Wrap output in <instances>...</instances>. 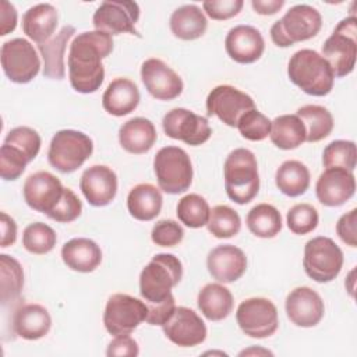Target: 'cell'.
<instances>
[{
    "instance_id": "6da1fadb",
    "label": "cell",
    "mask_w": 357,
    "mask_h": 357,
    "mask_svg": "<svg viewBox=\"0 0 357 357\" xmlns=\"http://www.w3.org/2000/svg\"><path fill=\"white\" fill-rule=\"evenodd\" d=\"M113 50L112 35L102 31H86L78 33L67 57L68 78L74 91L79 93L96 92L105 79L102 60Z\"/></svg>"
},
{
    "instance_id": "7a4b0ae2",
    "label": "cell",
    "mask_w": 357,
    "mask_h": 357,
    "mask_svg": "<svg viewBox=\"0 0 357 357\" xmlns=\"http://www.w3.org/2000/svg\"><path fill=\"white\" fill-rule=\"evenodd\" d=\"M287 75L296 86L312 96L328 95L335 82L332 67L312 49H301L293 53L287 64Z\"/></svg>"
},
{
    "instance_id": "3957f363",
    "label": "cell",
    "mask_w": 357,
    "mask_h": 357,
    "mask_svg": "<svg viewBox=\"0 0 357 357\" xmlns=\"http://www.w3.org/2000/svg\"><path fill=\"white\" fill-rule=\"evenodd\" d=\"M225 190L238 205L251 202L259 191V174L255 155L245 148L231 151L223 165Z\"/></svg>"
},
{
    "instance_id": "277c9868",
    "label": "cell",
    "mask_w": 357,
    "mask_h": 357,
    "mask_svg": "<svg viewBox=\"0 0 357 357\" xmlns=\"http://www.w3.org/2000/svg\"><path fill=\"white\" fill-rule=\"evenodd\" d=\"M183 278L181 261L173 254H156L139 273V294L146 304L162 303Z\"/></svg>"
},
{
    "instance_id": "5b68a950",
    "label": "cell",
    "mask_w": 357,
    "mask_h": 357,
    "mask_svg": "<svg viewBox=\"0 0 357 357\" xmlns=\"http://www.w3.org/2000/svg\"><path fill=\"white\" fill-rule=\"evenodd\" d=\"M322 26L321 13L308 4H297L271 26V39L278 47H289L314 38Z\"/></svg>"
},
{
    "instance_id": "8992f818",
    "label": "cell",
    "mask_w": 357,
    "mask_h": 357,
    "mask_svg": "<svg viewBox=\"0 0 357 357\" xmlns=\"http://www.w3.org/2000/svg\"><path fill=\"white\" fill-rule=\"evenodd\" d=\"M158 185L167 194H181L192 183V165L188 153L178 146H163L153 158Z\"/></svg>"
},
{
    "instance_id": "52a82bcc",
    "label": "cell",
    "mask_w": 357,
    "mask_h": 357,
    "mask_svg": "<svg viewBox=\"0 0 357 357\" xmlns=\"http://www.w3.org/2000/svg\"><path fill=\"white\" fill-rule=\"evenodd\" d=\"M332 67L335 77L349 75L357 57V18H343L322 45L321 54Z\"/></svg>"
},
{
    "instance_id": "ba28073f",
    "label": "cell",
    "mask_w": 357,
    "mask_h": 357,
    "mask_svg": "<svg viewBox=\"0 0 357 357\" xmlns=\"http://www.w3.org/2000/svg\"><path fill=\"white\" fill-rule=\"evenodd\" d=\"M93 152V142L82 131L60 130L49 145L47 160L61 173H73L81 167Z\"/></svg>"
},
{
    "instance_id": "9c48e42d",
    "label": "cell",
    "mask_w": 357,
    "mask_h": 357,
    "mask_svg": "<svg viewBox=\"0 0 357 357\" xmlns=\"http://www.w3.org/2000/svg\"><path fill=\"white\" fill-rule=\"evenodd\" d=\"M343 251L329 237L318 236L304 245V271L318 283H328L337 278L343 268Z\"/></svg>"
},
{
    "instance_id": "30bf717a",
    "label": "cell",
    "mask_w": 357,
    "mask_h": 357,
    "mask_svg": "<svg viewBox=\"0 0 357 357\" xmlns=\"http://www.w3.org/2000/svg\"><path fill=\"white\" fill-rule=\"evenodd\" d=\"M1 67L6 77L15 84L31 82L40 70V59L33 45L24 38H14L1 45Z\"/></svg>"
},
{
    "instance_id": "8fae6325",
    "label": "cell",
    "mask_w": 357,
    "mask_h": 357,
    "mask_svg": "<svg viewBox=\"0 0 357 357\" xmlns=\"http://www.w3.org/2000/svg\"><path fill=\"white\" fill-rule=\"evenodd\" d=\"M148 307L145 301L126 293H116L107 298L103 324L113 336L130 335L141 322L146 319Z\"/></svg>"
},
{
    "instance_id": "7c38bea8",
    "label": "cell",
    "mask_w": 357,
    "mask_h": 357,
    "mask_svg": "<svg viewBox=\"0 0 357 357\" xmlns=\"http://www.w3.org/2000/svg\"><path fill=\"white\" fill-rule=\"evenodd\" d=\"M236 321L244 335L254 339L272 336L279 326L276 305L264 297H251L240 303Z\"/></svg>"
},
{
    "instance_id": "4fadbf2b",
    "label": "cell",
    "mask_w": 357,
    "mask_h": 357,
    "mask_svg": "<svg viewBox=\"0 0 357 357\" xmlns=\"http://www.w3.org/2000/svg\"><path fill=\"white\" fill-rule=\"evenodd\" d=\"M139 20V7L130 0H107L103 1L92 17V24L96 31L109 35L131 33L139 36L135 24Z\"/></svg>"
},
{
    "instance_id": "5bb4252c",
    "label": "cell",
    "mask_w": 357,
    "mask_h": 357,
    "mask_svg": "<svg viewBox=\"0 0 357 357\" xmlns=\"http://www.w3.org/2000/svg\"><path fill=\"white\" fill-rule=\"evenodd\" d=\"M162 127L169 138L183 141L187 145H202L211 138L212 128L206 117L195 114L184 107H174L163 116Z\"/></svg>"
},
{
    "instance_id": "9a60e30c",
    "label": "cell",
    "mask_w": 357,
    "mask_h": 357,
    "mask_svg": "<svg viewBox=\"0 0 357 357\" xmlns=\"http://www.w3.org/2000/svg\"><path fill=\"white\" fill-rule=\"evenodd\" d=\"M251 109H255L252 98L231 85H218L206 98L208 116H216L229 127H237L240 117Z\"/></svg>"
},
{
    "instance_id": "2e32d148",
    "label": "cell",
    "mask_w": 357,
    "mask_h": 357,
    "mask_svg": "<svg viewBox=\"0 0 357 357\" xmlns=\"http://www.w3.org/2000/svg\"><path fill=\"white\" fill-rule=\"evenodd\" d=\"M64 188L54 174L40 170L28 176L22 187V195L31 209L49 215L61 199Z\"/></svg>"
},
{
    "instance_id": "e0dca14e",
    "label": "cell",
    "mask_w": 357,
    "mask_h": 357,
    "mask_svg": "<svg viewBox=\"0 0 357 357\" xmlns=\"http://www.w3.org/2000/svg\"><path fill=\"white\" fill-rule=\"evenodd\" d=\"M141 79L146 91L158 100H173L183 92L180 75L160 59L151 57L141 66Z\"/></svg>"
},
{
    "instance_id": "ac0fdd59",
    "label": "cell",
    "mask_w": 357,
    "mask_h": 357,
    "mask_svg": "<svg viewBox=\"0 0 357 357\" xmlns=\"http://www.w3.org/2000/svg\"><path fill=\"white\" fill-rule=\"evenodd\" d=\"M162 328L165 336L180 347H194L206 339L205 322L187 307H176L174 314Z\"/></svg>"
},
{
    "instance_id": "d6986e66",
    "label": "cell",
    "mask_w": 357,
    "mask_h": 357,
    "mask_svg": "<svg viewBox=\"0 0 357 357\" xmlns=\"http://www.w3.org/2000/svg\"><path fill=\"white\" fill-rule=\"evenodd\" d=\"M284 308L290 322L301 328L318 325L325 312L321 296L307 286L293 289L286 297Z\"/></svg>"
},
{
    "instance_id": "ffe728a7",
    "label": "cell",
    "mask_w": 357,
    "mask_h": 357,
    "mask_svg": "<svg viewBox=\"0 0 357 357\" xmlns=\"http://www.w3.org/2000/svg\"><path fill=\"white\" fill-rule=\"evenodd\" d=\"M356 192V177L353 172L342 167L325 169L317 180L315 194L324 206H340Z\"/></svg>"
},
{
    "instance_id": "44dd1931",
    "label": "cell",
    "mask_w": 357,
    "mask_h": 357,
    "mask_svg": "<svg viewBox=\"0 0 357 357\" xmlns=\"http://www.w3.org/2000/svg\"><path fill=\"white\" fill-rule=\"evenodd\" d=\"M206 268L219 283H233L245 273L247 257L241 248L233 244H222L209 251Z\"/></svg>"
},
{
    "instance_id": "7402d4cb",
    "label": "cell",
    "mask_w": 357,
    "mask_h": 357,
    "mask_svg": "<svg viewBox=\"0 0 357 357\" xmlns=\"http://www.w3.org/2000/svg\"><path fill=\"white\" fill-rule=\"evenodd\" d=\"M79 188L89 205L106 206L117 194V176L106 165H93L84 170Z\"/></svg>"
},
{
    "instance_id": "603a6c76",
    "label": "cell",
    "mask_w": 357,
    "mask_h": 357,
    "mask_svg": "<svg viewBox=\"0 0 357 357\" xmlns=\"http://www.w3.org/2000/svg\"><path fill=\"white\" fill-rule=\"evenodd\" d=\"M227 56L238 64H251L261 59L265 50L262 33L251 25H237L225 38Z\"/></svg>"
},
{
    "instance_id": "cb8c5ba5",
    "label": "cell",
    "mask_w": 357,
    "mask_h": 357,
    "mask_svg": "<svg viewBox=\"0 0 357 357\" xmlns=\"http://www.w3.org/2000/svg\"><path fill=\"white\" fill-rule=\"evenodd\" d=\"M52 326L49 311L36 303L20 305L13 315V331L25 340H38L46 336Z\"/></svg>"
},
{
    "instance_id": "d4e9b609",
    "label": "cell",
    "mask_w": 357,
    "mask_h": 357,
    "mask_svg": "<svg viewBox=\"0 0 357 357\" xmlns=\"http://www.w3.org/2000/svg\"><path fill=\"white\" fill-rule=\"evenodd\" d=\"M156 139V128L153 123L145 117L130 119L119 128V142L121 148L132 155L149 152Z\"/></svg>"
},
{
    "instance_id": "484cf974",
    "label": "cell",
    "mask_w": 357,
    "mask_h": 357,
    "mask_svg": "<svg viewBox=\"0 0 357 357\" xmlns=\"http://www.w3.org/2000/svg\"><path fill=\"white\" fill-rule=\"evenodd\" d=\"M61 259L71 271L89 273L102 262V250L91 238H71L61 247Z\"/></svg>"
},
{
    "instance_id": "4316f807",
    "label": "cell",
    "mask_w": 357,
    "mask_h": 357,
    "mask_svg": "<svg viewBox=\"0 0 357 357\" xmlns=\"http://www.w3.org/2000/svg\"><path fill=\"white\" fill-rule=\"evenodd\" d=\"M139 89L128 78L113 79L102 96L103 109L116 117H123L134 112L139 103Z\"/></svg>"
},
{
    "instance_id": "83f0119b",
    "label": "cell",
    "mask_w": 357,
    "mask_h": 357,
    "mask_svg": "<svg viewBox=\"0 0 357 357\" xmlns=\"http://www.w3.org/2000/svg\"><path fill=\"white\" fill-rule=\"evenodd\" d=\"M75 33V28L64 25L59 33L50 38L47 42L38 45V50L43 60V77L52 79H63L66 77L64 52L68 40Z\"/></svg>"
},
{
    "instance_id": "f1b7e54d",
    "label": "cell",
    "mask_w": 357,
    "mask_h": 357,
    "mask_svg": "<svg viewBox=\"0 0 357 357\" xmlns=\"http://www.w3.org/2000/svg\"><path fill=\"white\" fill-rule=\"evenodd\" d=\"M57 26V10L49 3H39L29 7L22 15L24 33L38 45L53 38Z\"/></svg>"
},
{
    "instance_id": "f546056e",
    "label": "cell",
    "mask_w": 357,
    "mask_h": 357,
    "mask_svg": "<svg viewBox=\"0 0 357 357\" xmlns=\"http://www.w3.org/2000/svg\"><path fill=\"white\" fill-rule=\"evenodd\" d=\"M163 205V197L159 188L149 183L134 185L127 195V209L130 215L141 222L155 219Z\"/></svg>"
},
{
    "instance_id": "4dcf8cb0",
    "label": "cell",
    "mask_w": 357,
    "mask_h": 357,
    "mask_svg": "<svg viewBox=\"0 0 357 357\" xmlns=\"http://www.w3.org/2000/svg\"><path fill=\"white\" fill-rule=\"evenodd\" d=\"M197 304L206 319L218 322L230 315L234 300L231 291L223 284L208 283L199 290Z\"/></svg>"
},
{
    "instance_id": "1f68e13d",
    "label": "cell",
    "mask_w": 357,
    "mask_h": 357,
    "mask_svg": "<svg viewBox=\"0 0 357 357\" xmlns=\"http://www.w3.org/2000/svg\"><path fill=\"white\" fill-rule=\"evenodd\" d=\"M169 25L176 38L181 40H195L205 33L208 21L198 6L184 4L172 13Z\"/></svg>"
},
{
    "instance_id": "d6a6232c",
    "label": "cell",
    "mask_w": 357,
    "mask_h": 357,
    "mask_svg": "<svg viewBox=\"0 0 357 357\" xmlns=\"http://www.w3.org/2000/svg\"><path fill=\"white\" fill-rule=\"evenodd\" d=\"M305 127L297 114H282L271 121L269 138L272 144L283 151L298 148L305 142Z\"/></svg>"
},
{
    "instance_id": "836d02e7",
    "label": "cell",
    "mask_w": 357,
    "mask_h": 357,
    "mask_svg": "<svg viewBox=\"0 0 357 357\" xmlns=\"http://www.w3.org/2000/svg\"><path fill=\"white\" fill-rule=\"evenodd\" d=\"M311 176L308 167L300 160H284L276 170L275 183L279 191L287 197H300L310 187Z\"/></svg>"
},
{
    "instance_id": "e575fe53",
    "label": "cell",
    "mask_w": 357,
    "mask_h": 357,
    "mask_svg": "<svg viewBox=\"0 0 357 357\" xmlns=\"http://www.w3.org/2000/svg\"><path fill=\"white\" fill-rule=\"evenodd\" d=\"M248 230L259 238H273L282 230V215L271 204H258L250 209L245 218Z\"/></svg>"
},
{
    "instance_id": "d590c367",
    "label": "cell",
    "mask_w": 357,
    "mask_h": 357,
    "mask_svg": "<svg viewBox=\"0 0 357 357\" xmlns=\"http://www.w3.org/2000/svg\"><path fill=\"white\" fill-rule=\"evenodd\" d=\"M305 127V141L318 142L326 138L333 130V117L331 112L319 105H305L296 113Z\"/></svg>"
},
{
    "instance_id": "8d00e7d4",
    "label": "cell",
    "mask_w": 357,
    "mask_h": 357,
    "mask_svg": "<svg viewBox=\"0 0 357 357\" xmlns=\"http://www.w3.org/2000/svg\"><path fill=\"white\" fill-rule=\"evenodd\" d=\"M24 287V271L21 264L11 255H0V300L6 305L15 301Z\"/></svg>"
},
{
    "instance_id": "74e56055",
    "label": "cell",
    "mask_w": 357,
    "mask_h": 357,
    "mask_svg": "<svg viewBox=\"0 0 357 357\" xmlns=\"http://www.w3.org/2000/svg\"><path fill=\"white\" fill-rule=\"evenodd\" d=\"M178 220L191 229H199L208 223L211 208L208 201L198 194H187L176 208Z\"/></svg>"
},
{
    "instance_id": "f35d334b",
    "label": "cell",
    "mask_w": 357,
    "mask_h": 357,
    "mask_svg": "<svg viewBox=\"0 0 357 357\" xmlns=\"http://www.w3.org/2000/svg\"><path fill=\"white\" fill-rule=\"evenodd\" d=\"M208 230L216 238H230L241 229L240 215L227 205H216L211 209Z\"/></svg>"
},
{
    "instance_id": "ab89813d",
    "label": "cell",
    "mask_w": 357,
    "mask_h": 357,
    "mask_svg": "<svg viewBox=\"0 0 357 357\" xmlns=\"http://www.w3.org/2000/svg\"><path fill=\"white\" fill-rule=\"evenodd\" d=\"M56 243V231L49 225L42 222L28 225L22 233V245L31 254H47L54 248Z\"/></svg>"
},
{
    "instance_id": "60d3db41",
    "label": "cell",
    "mask_w": 357,
    "mask_h": 357,
    "mask_svg": "<svg viewBox=\"0 0 357 357\" xmlns=\"http://www.w3.org/2000/svg\"><path fill=\"white\" fill-rule=\"evenodd\" d=\"M322 163L325 169L342 167L353 172L357 165V149L353 141L335 139L328 144L322 153Z\"/></svg>"
},
{
    "instance_id": "b9f144b4",
    "label": "cell",
    "mask_w": 357,
    "mask_h": 357,
    "mask_svg": "<svg viewBox=\"0 0 357 357\" xmlns=\"http://www.w3.org/2000/svg\"><path fill=\"white\" fill-rule=\"evenodd\" d=\"M319 215L311 204H297L286 215V223L291 233L304 236L314 231L318 226Z\"/></svg>"
},
{
    "instance_id": "7bdbcfd3",
    "label": "cell",
    "mask_w": 357,
    "mask_h": 357,
    "mask_svg": "<svg viewBox=\"0 0 357 357\" xmlns=\"http://www.w3.org/2000/svg\"><path fill=\"white\" fill-rule=\"evenodd\" d=\"M4 144L18 148L28 158V160L32 162L40 151L42 139L36 130L26 126H18L8 131L4 138Z\"/></svg>"
},
{
    "instance_id": "ee69618b",
    "label": "cell",
    "mask_w": 357,
    "mask_h": 357,
    "mask_svg": "<svg viewBox=\"0 0 357 357\" xmlns=\"http://www.w3.org/2000/svg\"><path fill=\"white\" fill-rule=\"evenodd\" d=\"M237 128L248 141H264L271 132V120L259 110L251 109L240 117Z\"/></svg>"
},
{
    "instance_id": "f6af8a7d",
    "label": "cell",
    "mask_w": 357,
    "mask_h": 357,
    "mask_svg": "<svg viewBox=\"0 0 357 357\" xmlns=\"http://www.w3.org/2000/svg\"><path fill=\"white\" fill-rule=\"evenodd\" d=\"M29 163L28 158L15 146L3 144L0 148V176L6 181L17 180Z\"/></svg>"
},
{
    "instance_id": "bcb514c9",
    "label": "cell",
    "mask_w": 357,
    "mask_h": 357,
    "mask_svg": "<svg viewBox=\"0 0 357 357\" xmlns=\"http://www.w3.org/2000/svg\"><path fill=\"white\" fill-rule=\"evenodd\" d=\"M82 212V204L79 198L71 188H64L63 197L56 205V208L47 215L49 219L59 223H70L74 222Z\"/></svg>"
},
{
    "instance_id": "7dc6e473",
    "label": "cell",
    "mask_w": 357,
    "mask_h": 357,
    "mask_svg": "<svg viewBox=\"0 0 357 357\" xmlns=\"http://www.w3.org/2000/svg\"><path fill=\"white\" fill-rule=\"evenodd\" d=\"M151 238L156 245L174 247L183 241L184 230L176 220L162 219L153 225Z\"/></svg>"
},
{
    "instance_id": "c3c4849f",
    "label": "cell",
    "mask_w": 357,
    "mask_h": 357,
    "mask_svg": "<svg viewBox=\"0 0 357 357\" xmlns=\"http://www.w3.org/2000/svg\"><path fill=\"white\" fill-rule=\"evenodd\" d=\"M243 6V0H206L202 3V10L209 18L225 21L236 17L241 11Z\"/></svg>"
},
{
    "instance_id": "681fc988",
    "label": "cell",
    "mask_w": 357,
    "mask_h": 357,
    "mask_svg": "<svg viewBox=\"0 0 357 357\" xmlns=\"http://www.w3.org/2000/svg\"><path fill=\"white\" fill-rule=\"evenodd\" d=\"M146 304V303H145ZM148 314L145 322L149 325H159L163 326L174 314L176 311V301L173 294L165 298L162 303L158 304H146Z\"/></svg>"
},
{
    "instance_id": "f907efd6",
    "label": "cell",
    "mask_w": 357,
    "mask_h": 357,
    "mask_svg": "<svg viewBox=\"0 0 357 357\" xmlns=\"http://www.w3.org/2000/svg\"><path fill=\"white\" fill-rule=\"evenodd\" d=\"M336 234L339 238L350 245L357 247V209H351L342 215L336 223Z\"/></svg>"
},
{
    "instance_id": "816d5d0a",
    "label": "cell",
    "mask_w": 357,
    "mask_h": 357,
    "mask_svg": "<svg viewBox=\"0 0 357 357\" xmlns=\"http://www.w3.org/2000/svg\"><path fill=\"white\" fill-rule=\"evenodd\" d=\"M138 354H139L138 343L130 335L114 336V339L109 343L107 350H106L107 357H114V356L137 357Z\"/></svg>"
},
{
    "instance_id": "f5cc1de1",
    "label": "cell",
    "mask_w": 357,
    "mask_h": 357,
    "mask_svg": "<svg viewBox=\"0 0 357 357\" xmlns=\"http://www.w3.org/2000/svg\"><path fill=\"white\" fill-rule=\"evenodd\" d=\"M17 10L15 7L8 3L7 0H3L0 3V35L6 36L10 32H13L17 26Z\"/></svg>"
},
{
    "instance_id": "db71d44e",
    "label": "cell",
    "mask_w": 357,
    "mask_h": 357,
    "mask_svg": "<svg viewBox=\"0 0 357 357\" xmlns=\"http://www.w3.org/2000/svg\"><path fill=\"white\" fill-rule=\"evenodd\" d=\"M0 227H1V240L0 247L6 248L15 243L17 240V223L15 220L8 216L6 212L0 213Z\"/></svg>"
},
{
    "instance_id": "11a10c76",
    "label": "cell",
    "mask_w": 357,
    "mask_h": 357,
    "mask_svg": "<svg viewBox=\"0 0 357 357\" xmlns=\"http://www.w3.org/2000/svg\"><path fill=\"white\" fill-rule=\"evenodd\" d=\"M251 6L257 14L273 15L284 6V0H252Z\"/></svg>"
},
{
    "instance_id": "9f6ffc18",
    "label": "cell",
    "mask_w": 357,
    "mask_h": 357,
    "mask_svg": "<svg viewBox=\"0 0 357 357\" xmlns=\"http://www.w3.org/2000/svg\"><path fill=\"white\" fill-rule=\"evenodd\" d=\"M248 354H269V356H272V351H269V350H265V349H255V347H252V349H248V350H243L241 353H240V356H248Z\"/></svg>"
}]
</instances>
